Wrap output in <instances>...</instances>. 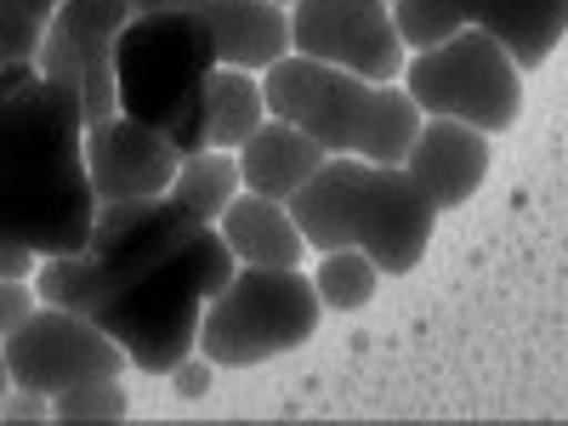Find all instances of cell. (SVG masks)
<instances>
[{"mask_svg":"<svg viewBox=\"0 0 568 426\" xmlns=\"http://www.w3.org/2000/svg\"><path fill=\"white\" fill-rule=\"evenodd\" d=\"M91 216L80 98L34 63H0V227L34 256H63L91 240Z\"/></svg>","mask_w":568,"mask_h":426,"instance_id":"cell-1","label":"cell"},{"mask_svg":"<svg viewBox=\"0 0 568 426\" xmlns=\"http://www.w3.org/2000/svg\"><path fill=\"white\" fill-rule=\"evenodd\" d=\"M307 251H364L387 278L415 273L438 227V205L404 165L329 154L291 200Z\"/></svg>","mask_w":568,"mask_h":426,"instance_id":"cell-2","label":"cell"},{"mask_svg":"<svg viewBox=\"0 0 568 426\" xmlns=\"http://www.w3.org/2000/svg\"><path fill=\"white\" fill-rule=\"evenodd\" d=\"M34 296L52 302V307H69V313H80L91 324H103L109 336L125 347L131 369H142V375H165L176 358L194 353L200 313H205L200 284L114 273L85 245L63 251V256H40Z\"/></svg>","mask_w":568,"mask_h":426,"instance_id":"cell-3","label":"cell"},{"mask_svg":"<svg viewBox=\"0 0 568 426\" xmlns=\"http://www.w3.org/2000/svg\"><path fill=\"white\" fill-rule=\"evenodd\" d=\"M262 91H267V114L302 125L324 154H358L382 165H404L426 120L398 80H364L302 52L262 69Z\"/></svg>","mask_w":568,"mask_h":426,"instance_id":"cell-4","label":"cell"},{"mask_svg":"<svg viewBox=\"0 0 568 426\" xmlns=\"http://www.w3.org/2000/svg\"><path fill=\"white\" fill-rule=\"evenodd\" d=\"M216 74V40L194 7L136 12L114 45L120 114L165 131L176 149H205V85Z\"/></svg>","mask_w":568,"mask_h":426,"instance_id":"cell-5","label":"cell"},{"mask_svg":"<svg viewBox=\"0 0 568 426\" xmlns=\"http://www.w3.org/2000/svg\"><path fill=\"white\" fill-rule=\"evenodd\" d=\"M318 291L307 267H233L216 296H205L194 353L216 369H251L278 353H296L318 336Z\"/></svg>","mask_w":568,"mask_h":426,"instance_id":"cell-6","label":"cell"},{"mask_svg":"<svg viewBox=\"0 0 568 426\" xmlns=\"http://www.w3.org/2000/svg\"><path fill=\"white\" fill-rule=\"evenodd\" d=\"M398 85L415 98L420 114H444V120H466L489 136L517 125L524 109V69L511 63V52L478 23L455 29L438 45L409 52Z\"/></svg>","mask_w":568,"mask_h":426,"instance_id":"cell-7","label":"cell"},{"mask_svg":"<svg viewBox=\"0 0 568 426\" xmlns=\"http://www.w3.org/2000/svg\"><path fill=\"white\" fill-rule=\"evenodd\" d=\"M0 358H7L12 387H34L45 398H58L74 382H91V375H131L125 347L103 324H91L69 307H52V302H40L12 336L0 342Z\"/></svg>","mask_w":568,"mask_h":426,"instance_id":"cell-8","label":"cell"},{"mask_svg":"<svg viewBox=\"0 0 568 426\" xmlns=\"http://www.w3.org/2000/svg\"><path fill=\"white\" fill-rule=\"evenodd\" d=\"M131 23V0H63V7L45 18L40 45H34V69L63 80L85 120L120 114L114 98V45L120 29Z\"/></svg>","mask_w":568,"mask_h":426,"instance_id":"cell-9","label":"cell"},{"mask_svg":"<svg viewBox=\"0 0 568 426\" xmlns=\"http://www.w3.org/2000/svg\"><path fill=\"white\" fill-rule=\"evenodd\" d=\"M291 52L336 63L364 80H398L409 63V45L398 40L387 0H296Z\"/></svg>","mask_w":568,"mask_h":426,"instance_id":"cell-10","label":"cell"},{"mask_svg":"<svg viewBox=\"0 0 568 426\" xmlns=\"http://www.w3.org/2000/svg\"><path fill=\"white\" fill-rule=\"evenodd\" d=\"M182 149L142 125L131 114H103V120H85V176H91V194L103 200H154L171 187Z\"/></svg>","mask_w":568,"mask_h":426,"instance_id":"cell-11","label":"cell"},{"mask_svg":"<svg viewBox=\"0 0 568 426\" xmlns=\"http://www.w3.org/2000/svg\"><path fill=\"white\" fill-rule=\"evenodd\" d=\"M489 154H495V136L466 125V120H444V114H426L409 154H404V171L415 176V187L426 200L444 211H460L471 194L484 187L489 176Z\"/></svg>","mask_w":568,"mask_h":426,"instance_id":"cell-12","label":"cell"},{"mask_svg":"<svg viewBox=\"0 0 568 426\" xmlns=\"http://www.w3.org/2000/svg\"><path fill=\"white\" fill-rule=\"evenodd\" d=\"M216 40V63L227 69H273L291 58V7L278 0H194Z\"/></svg>","mask_w":568,"mask_h":426,"instance_id":"cell-13","label":"cell"},{"mask_svg":"<svg viewBox=\"0 0 568 426\" xmlns=\"http://www.w3.org/2000/svg\"><path fill=\"white\" fill-rule=\"evenodd\" d=\"M216 233L227 240L233 262H245V267H307V256H313L291 205L251 194V187H240L227 200V211L216 216Z\"/></svg>","mask_w":568,"mask_h":426,"instance_id":"cell-14","label":"cell"},{"mask_svg":"<svg viewBox=\"0 0 568 426\" xmlns=\"http://www.w3.org/2000/svg\"><path fill=\"white\" fill-rule=\"evenodd\" d=\"M233 154H240V182L251 187V194H267V200H291L296 187L329 160L302 125L278 120V114H267Z\"/></svg>","mask_w":568,"mask_h":426,"instance_id":"cell-15","label":"cell"},{"mask_svg":"<svg viewBox=\"0 0 568 426\" xmlns=\"http://www.w3.org/2000/svg\"><path fill=\"white\" fill-rule=\"evenodd\" d=\"M478 29H489L517 69H540L568 34V0H478Z\"/></svg>","mask_w":568,"mask_h":426,"instance_id":"cell-16","label":"cell"},{"mask_svg":"<svg viewBox=\"0 0 568 426\" xmlns=\"http://www.w3.org/2000/svg\"><path fill=\"white\" fill-rule=\"evenodd\" d=\"M267 120V91L256 69H227L216 63L211 85H205V149H240V142Z\"/></svg>","mask_w":568,"mask_h":426,"instance_id":"cell-17","label":"cell"},{"mask_svg":"<svg viewBox=\"0 0 568 426\" xmlns=\"http://www.w3.org/2000/svg\"><path fill=\"white\" fill-rule=\"evenodd\" d=\"M240 187L245 182H240V154H233V149H187L176 160V176H171L165 194L176 205H187L200 222H216Z\"/></svg>","mask_w":568,"mask_h":426,"instance_id":"cell-18","label":"cell"},{"mask_svg":"<svg viewBox=\"0 0 568 426\" xmlns=\"http://www.w3.org/2000/svg\"><path fill=\"white\" fill-rule=\"evenodd\" d=\"M307 278H313L324 313H358V307H369L375 284H382L387 273L375 267L364 251H313Z\"/></svg>","mask_w":568,"mask_h":426,"instance_id":"cell-19","label":"cell"},{"mask_svg":"<svg viewBox=\"0 0 568 426\" xmlns=\"http://www.w3.org/2000/svg\"><path fill=\"white\" fill-rule=\"evenodd\" d=\"M387 7H393L398 40L409 45V52L438 45V40H449L455 29H466L471 18H478V0H387Z\"/></svg>","mask_w":568,"mask_h":426,"instance_id":"cell-20","label":"cell"},{"mask_svg":"<svg viewBox=\"0 0 568 426\" xmlns=\"http://www.w3.org/2000/svg\"><path fill=\"white\" fill-rule=\"evenodd\" d=\"M125 415H131L125 375H91V382H74L52 398V420H125Z\"/></svg>","mask_w":568,"mask_h":426,"instance_id":"cell-21","label":"cell"},{"mask_svg":"<svg viewBox=\"0 0 568 426\" xmlns=\"http://www.w3.org/2000/svg\"><path fill=\"white\" fill-rule=\"evenodd\" d=\"M63 0H0V63H34L40 29Z\"/></svg>","mask_w":568,"mask_h":426,"instance_id":"cell-22","label":"cell"},{"mask_svg":"<svg viewBox=\"0 0 568 426\" xmlns=\"http://www.w3.org/2000/svg\"><path fill=\"white\" fill-rule=\"evenodd\" d=\"M165 382H171V393H176L182 404H200V398L211 393V382H216V364H211L205 353H187V358H176V364L165 369Z\"/></svg>","mask_w":568,"mask_h":426,"instance_id":"cell-23","label":"cell"},{"mask_svg":"<svg viewBox=\"0 0 568 426\" xmlns=\"http://www.w3.org/2000/svg\"><path fill=\"white\" fill-rule=\"evenodd\" d=\"M34 307H40L34 278H0V342H7V336H12V329H18Z\"/></svg>","mask_w":568,"mask_h":426,"instance_id":"cell-24","label":"cell"},{"mask_svg":"<svg viewBox=\"0 0 568 426\" xmlns=\"http://www.w3.org/2000/svg\"><path fill=\"white\" fill-rule=\"evenodd\" d=\"M0 415L7 420H52V398L34 387H7L0 393Z\"/></svg>","mask_w":568,"mask_h":426,"instance_id":"cell-25","label":"cell"},{"mask_svg":"<svg viewBox=\"0 0 568 426\" xmlns=\"http://www.w3.org/2000/svg\"><path fill=\"white\" fill-rule=\"evenodd\" d=\"M34 267H40V256L18 240V233L0 227V278H34Z\"/></svg>","mask_w":568,"mask_h":426,"instance_id":"cell-26","label":"cell"},{"mask_svg":"<svg viewBox=\"0 0 568 426\" xmlns=\"http://www.w3.org/2000/svg\"><path fill=\"white\" fill-rule=\"evenodd\" d=\"M160 7H194V0H131V18L136 12H160Z\"/></svg>","mask_w":568,"mask_h":426,"instance_id":"cell-27","label":"cell"},{"mask_svg":"<svg viewBox=\"0 0 568 426\" xmlns=\"http://www.w3.org/2000/svg\"><path fill=\"white\" fill-rule=\"evenodd\" d=\"M7 387H12V382H7V358H0V393H7Z\"/></svg>","mask_w":568,"mask_h":426,"instance_id":"cell-28","label":"cell"},{"mask_svg":"<svg viewBox=\"0 0 568 426\" xmlns=\"http://www.w3.org/2000/svg\"><path fill=\"white\" fill-rule=\"evenodd\" d=\"M278 7H296V0H278Z\"/></svg>","mask_w":568,"mask_h":426,"instance_id":"cell-29","label":"cell"}]
</instances>
